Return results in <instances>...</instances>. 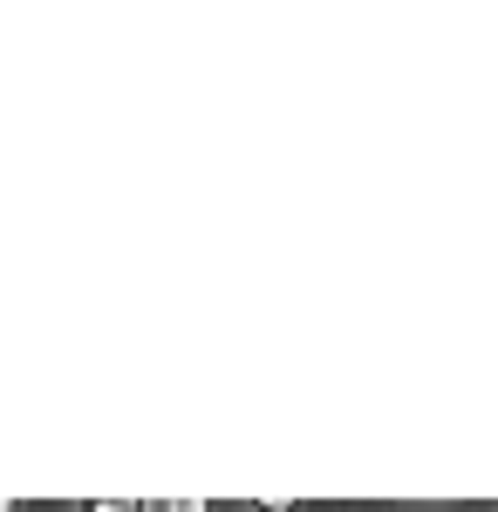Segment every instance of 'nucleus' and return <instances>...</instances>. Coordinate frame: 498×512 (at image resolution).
Segmentation results:
<instances>
[{
    "label": "nucleus",
    "mask_w": 498,
    "mask_h": 512,
    "mask_svg": "<svg viewBox=\"0 0 498 512\" xmlns=\"http://www.w3.org/2000/svg\"><path fill=\"white\" fill-rule=\"evenodd\" d=\"M151 512H219V499H198V492H171V499H151Z\"/></svg>",
    "instance_id": "1"
},
{
    "label": "nucleus",
    "mask_w": 498,
    "mask_h": 512,
    "mask_svg": "<svg viewBox=\"0 0 498 512\" xmlns=\"http://www.w3.org/2000/svg\"><path fill=\"white\" fill-rule=\"evenodd\" d=\"M69 512H151V499H69Z\"/></svg>",
    "instance_id": "2"
},
{
    "label": "nucleus",
    "mask_w": 498,
    "mask_h": 512,
    "mask_svg": "<svg viewBox=\"0 0 498 512\" xmlns=\"http://www.w3.org/2000/svg\"><path fill=\"white\" fill-rule=\"evenodd\" d=\"M239 512H307L301 499H239Z\"/></svg>",
    "instance_id": "3"
},
{
    "label": "nucleus",
    "mask_w": 498,
    "mask_h": 512,
    "mask_svg": "<svg viewBox=\"0 0 498 512\" xmlns=\"http://www.w3.org/2000/svg\"><path fill=\"white\" fill-rule=\"evenodd\" d=\"M0 512H21V506H14V499H0Z\"/></svg>",
    "instance_id": "4"
}]
</instances>
